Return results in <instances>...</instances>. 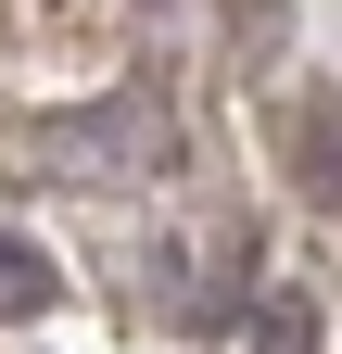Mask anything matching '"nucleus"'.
<instances>
[{
  "label": "nucleus",
  "mask_w": 342,
  "mask_h": 354,
  "mask_svg": "<svg viewBox=\"0 0 342 354\" xmlns=\"http://www.w3.org/2000/svg\"><path fill=\"white\" fill-rule=\"evenodd\" d=\"M291 177H305L317 203H342V114H330V102H317L305 127H291Z\"/></svg>",
  "instance_id": "obj_2"
},
{
  "label": "nucleus",
  "mask_w": 342,
  "mask_h": 354,
  "mask_svg": "<svg viewBox=\"0 0 342 354\" xmlns=\"http://www.w3.org/2000/svg\"><path fill=\"white\" fill-rule=\"evenodd\" d=\"M253 354H317V304L305 291H267L253 304Z\"/></svg>",
  "instance_id": "obj_3"
},
{
  "label": "nucleus",
  "mask_w": 342,
  "mask_h": 354,
  "mask_svg": "<svg viewBox=\"0 0 342 354\" xmlns=\"http://www.w3.org/2000/svg\"><path fill=\"white\" fill-rule=\"evenodd\" d=\"M51 304V253L38 241H0V317H38Z\"/></svg>",
  "instance_id": "obj_4"
},
{
  "label": "nucleus",
  "mask_w": 342,
  "mask_h": 354,
  "mask_svg": "<svg viewBox=\"0 0 342 354\" xmlns=\"http://www.w3.org/2000/svg\"><path fill=\"white\" fill-rule=\"evenodd\" d=\"M26 152L64 177V190H114V177H140V152H152V114L140 102H89V114H38L26 127Z\"/></svg>",
  "instance_id": "obj_1"
}]
</instances>
